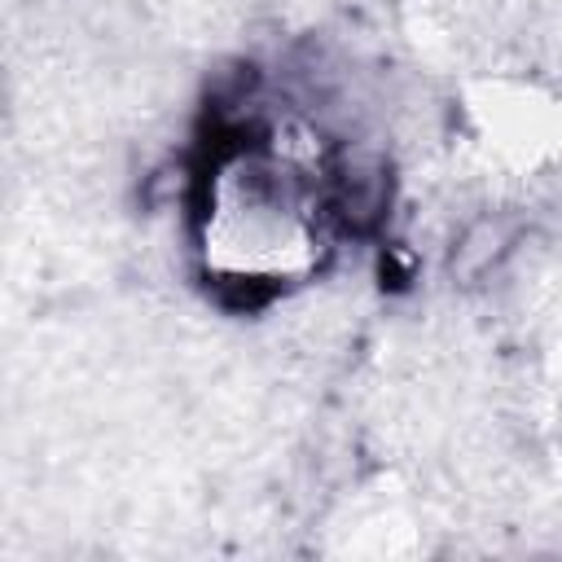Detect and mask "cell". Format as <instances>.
<instances>
[{"label": "cell", "instance_id": "1", "mask_svg": "<svg viewBox=\"0 0 562 562\" xmlns=\"http://www.w3.org/2000/svg\"><path fill=\"white\" fill-rule=\"evenodd\" d=\"M518 246V224L505 211H479L461 224L448 250V277L457 285H479L487 281Z\"/></svg>", "mask_w": 562, "mask_h": 562}]
</instances>
